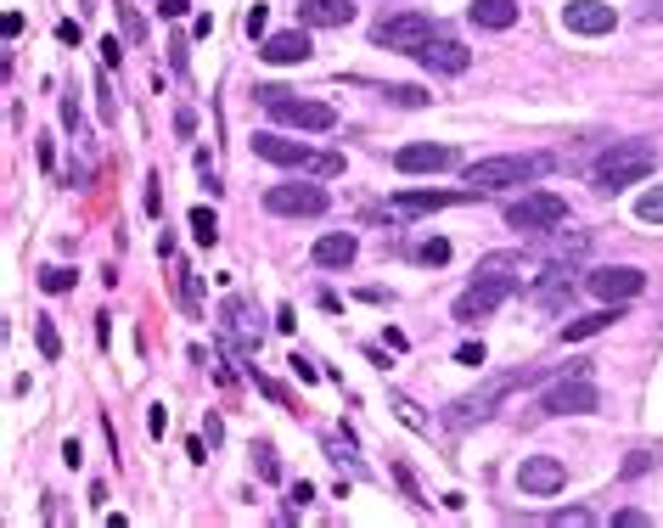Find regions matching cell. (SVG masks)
<instances>
[{"mask_svg": "<svg viewBox=\"0 0 663 528\" xmlns=\"http://www.w3.org/2000/svg\"><path fill=\"white\" fill-rule=\"evenodd\" d=\"M551 153H501V158H479L467 169V186L472 191H501V186H529L540 175H551Z\"/></svg>", "mask_w": 663, "mask_h": 528, "instance_id": "6da1fadb", "label": "cell"}, {"mask_svg": "<svg viewBox=\"0 0 663 528\" xmlns=\"http://www.w3.org/2000/svg\"><path fill=\"white\" fill-rule=\"evenodd\" d=\"M658 169V153L647 141H613V153L596 164V191H625V186H641L647 175Z\"/></svg>", "mask_w": 663, "mask_h": 528, "instance_id": "7a4b0ae2", "label": "cell"}, {"mask_svg": "<svg viewBox=\"0 0 663 528\" xmlns=\"http://www.w3.org/2000/svg\"><path fill=\"white\" fill-rule=\"evenodd\" d=\"M254 158L281 164V169H310L315 180L344 175V158H338V153H310L304 141H281V135H270V130H259V135H254Z\"/></svg>", "mask_w": 663, "mask_h": 528, "instance_id": "3957f363", "label": "cell"}, {"mask_svg": "<svg viewBox=\"0 0 663 528\" xmlns=\"http://www.w3.org/2000/svg\"><path fill=\"white\" fill-rule=\"evenodd\" d=\"M512 293H517V276H479V281H472L467 293L456 299V321H461V326H479V321H490Z\"/></svg>", "mask_w": 663, "mask_h": 528, "instance_id": "277c9868", "label": "cell"}, {"mask_svg": "<svg viewBox=\"0 0 663 528\" xmlns=\"http://www.w3.org/2000/svg\"><path fill=\"white\" fill-rule=\"evenodd\" d=\"M562 220H568V203L557 198V191H529V198H517V203L506 209V225H512V231H535V236L557 231Z\"/></svg>", "mask_w": 663, "mask_h": 528, "instance_id": "5b68a950", "label": "cell"}, {"mask_svg": "<svg viewBox=\"0 0 663 528\" xmlns=\"http://www.w3.org/2000/svg\"><path fill=\"white\" fill-rule=\"evenodd\" d=\"M265 209L281 220H315V214H326V191L315 180H288V186L265 191Z\"/></svg>", "mask_w": 663, "mask_h": 528, "instance_id": "8992f818", "label": "cell"}, {"mask_svg": "<svg viewBox=\"0 0 663 528\" xmlns=\"http://www.w3.org/2000/svg\"><path fill=\"white\" fill-rule=\"evenodd\" d=\"M434 40V18L428 12H394V18H383L377 23V45H383V52H422V45Z\"/></svg>", "mask_w": 663, "mask_h": 528, "instance_id": "52a82bcc", "label": "cell"}, {"mask_svg": "<svg viewBox=\"0 0 663 528\" xmlns=\"http://www.w3.org/2000/svg\"><path fill=\"white\" fill-rule=\"evenodd\" d=\"M524 382H535V371H506V377H495V382H484L479 394H467V400H456V416H450V427H467V422H484L512 389H524Z\"/></svg>", "mask_w": 663, "mask_h": 528, "instance_id": "ba28073f", "label": "cell"}, {"mask_svg": "<svg viewBox=\"0 0 663 528\" xmlns=\"http://www.w3.org/2000/svg\"><path fill=\"white\" fill-rule=\"evenodd\" d=\"M585 287H591L602 304H630V299H641L647 270H636V265H602V270L585 276Z\"/></svg>", "mask_w": 663, "mask_h": 528, "instance_id": "9c48e42d", "label": "cell"}, {"mask_svg": "<svg viewBox=\"0 0 663 528\" xmlns=\"http://www.w3.org/2000/svg\"><path fill=\"white\" fill-rule=\"evenodd\" d=\"M596 405H602L596 382H591V377H574V371H568V377L557 382V389L540 400V411H546V416H585V411H596Z\"/></svg>", "mask_w": 663, "mask_h": 528, "instance_id": "30bf717a", "label": "cell"}, {"mask_svg": "<svg viewBox=\"0 0 663 528\" xmlns=\"http://www.w3.org/2000/svg\"><path fill=\"white\" fill-rule=\"evenodd\" d=\"M456 164H461V153L445 147V141H411V147L394 153L400 175H439V169H456Z\"/></svg>", "mask_w": 663, "mask_h": 528, "instance_id": "8fae6325", "label": "cell"}, {"mask_svg": "<svg viewBox=\"0 0 663 528\" xmlns=\"http://www.w3.org/2000/svg\"><path fill=\"white\" fill-rule=\"evenodd\" d=\"M568 484V467L557 456H524V467H517V490L524 495H557Z\"/></svg>", "mask_w": 663, "mask_h": 528, "instance_id": "7c38bea8", "label": "cell"}, {"mask_svg": "<svg viewBox=\"0 0 663 528\" xmlns=\"http://www.w3.org/2000/svg\"><path fill=\"white\" fill-rule=\"evenodd\" d=\"M613 23H619V12H613L607 0H568L562 7L568 34H613Z\"/></svg>", "mask_w": 663, "mask_h": 528, "instance_id": "4fadbf2b", "label": "cell"}, {"mask_svg": "<svg viewBox=\"0 0 663 528\" xmlns=\"http://www.w3.org/2000/svg\"><path fill=\"white\" fill-rule=\"evenodd\" d=\"M265 113H270V119H281V124H293V130H332V124H338V113H332L326 102H293V96L270 102Z\"/></svg>", "mask_w": 663, "mask_h": 528, "instance_id": "5bb4252c", "label": "cell"}, {"mask_svg": "<svg viewBox=\"0 0 663 528\" xmlns=\"http://www.w3.org/2000/svg\"><path fill=\"white\" fill-rule=\"evenodd\" d=\"M416 63H422V68H434V74H467V68H472V52H467L461 40H445V34H434V40H428V45H422V52H416Z\"/></svg>", "mask_w": 663, "mask_h": 528, "instance_id": "9a60e30c", "label": "cell"}, {"mask_svg": "<svg viewBox=\"0 0 663 528\" xmlns=\"http://www.w3.org/2000/svg\"><path fill=\"white\" fill-rule=\"evenodd\" d=\"M259 57L270 68H299V63H310V34L304 29H281V34H270L259 45Z\"/></svg>", "mask_w": 663, "mask_h": 528, "instance_id": "2e32d148", "label": "cell"}, {"mask_svg": "<svg viewBox=\"0 0 663 528\" xmlns=\"http://www.w3.org/2000/svg\"><path fill=\"white\" fill-rule=\"evenodd\" d=\"M574 276H580V270H574V265H562V259L546 265L540 281H535V304H540V310H562L568 299H574Z\"/></svg>", "mask_w": 663, "mask_h": 528, "instance_id": "e0dca14e", "label": "cell"}, {"mask_svg": "<svg viewBox=\"0 0 663 528\" xmlns=\"http://www.w3.org/2000/svg\"><path fill=\"white\" fill-rule=\"evenodd\" d=\"M299 23L304 29H344V23H355V0H299Z\"/></svg>", "mask_w": 663, "mask_h": 528, "instance_id": "ac0fdd59", "label": "cell"}, {"mask_svg": "<svg viewBox=\"0 0 663 528\" xmlns=\"http://www.w3.org/2000/svg\"><path fill=\"white\" fill-rule=\"evenodd\" d=\"M467 198H479V191H400L394 209L400 214H434V209H450V203H467Z\"/></svg>", "mask_w": 663, "mask_h": 528, "instance_id": "d6986e66", "label": "cell"}, {"mask_svg": "<svg viewBox=\"0 0 663 528\" xmlns=\"http://www.w3.org/2000/svg\"><path fill=\"white\" fill-rule=\"evenodd\" d=\"M355 254H360V243H355L349 231H326L321 243H315V265H321V270H349Z\"/></svg>", "mask_w": 663, "mask_h": 528, "instance_id": "ffe728a7", "label": "cell"}, {"mask_svg": "<svg viewBox=\"0 0 663 528\" xmlns=\"http://www.w3.org/2000/svg\"><path fill=\"white\" fill-rule=\"evenodd\" d=\"M467 18L479 23V29H495V34H501V29L517 23V0H472Z\"/></svg>", "mask_w": 663, "mask_h": 528, "instance_id": "44dd1931", "label": "cell"}, {"mask_svg": "<svg viewBox=\"0 0 663 528\" xmlns=\"http://www.w3.org/2000/svg\"><path fill=\"white\" fill-rule=\"evenodd\" d=\"M613 321H625V304H613V310H596V315H580V321H568V326H562V344L596 338V332H607Z\"/></svg>", "mask_w": 663, "mask_h": 528, "instance_id": "7402d4cb", "label": "cell"}, {"mask_svg": "<svg viewBox=\"0 0 663 528\" xmlns=\"http://www.w3.org/2000/svg\"><path fill=\"white\" fill-rule=\"evenodd\" d=\"M192 236H198L203 248H214V243H220V220H214L209 209H198V214H192Z\"/></svg>", "mask_w": 663, "mask_h": 528, "instance_id": "603a6c76", "label": "cell"}, {"mask_svg": "<svg viewBox=\"0 0 663 528\" xmlns=\"http://www.w3.org/2000/svg\"><path fill=\"white\" fill-rule=\"evenodd\" d=\"M40 287H45V293H68V287H74V270L45 265V270H40Z\"/></svg>", "mask_w": 663, "mask_h": 528, "instance_id": "cb8c5ba5", "label": "cell"}, {"mask_svg": "<svg viewBox=\"0 0 663 528\" xmlns=\"http://www.w3.org/2000/svg\"><path fill=\"white\" fill-rule=\"evenodd\" d=\"M636 214H641L647 225H663V186H658V191H641V203H636Z\"/></svg>", "mask_w": 663, "mask_h": 528, "instance_id": "d4e9b609", "label": "cell"}, {"mask_svg": "<svg viewBox=\"0 0 663 528\" xmlns=\"http://www.w3.org/2000/svg\"><path fill=\"white\" fill-rule=\"evenodd\" d=\"M34 338H40V355H45V360H57V355H63V338H57V326H52V321H40V326H34Z\"/></svg>", "mask_w": 663, "mask_h": 528, "instance_id": "484cf974", "label": "cell"}, {"mask_svg": "<svg viewBox=\"0 0 663 528\" xmlns=\"http://www.w3.org/2000/svg\"><path fill=\"white\" fill-rule=\"evenodd\" d=\"M517 265H524L517 254H484V259H479V276H506V270H517Z\"/></svg>", "mask_w": 663, "mask_h": 528, "instance_id": "4316f807", "label": "cell"}, {"mask_svg": "<svg viewBox=\"0 0 663 528\" xmlns=\"http://www.w3.org/2000/svg\"><path fill=\"white\" fill-rule=\"evenodd\" d=\"M445 259H450V243H445V236H434V243L416 248V265H445Z\"/></svg>", "mask_w": 663, "mask_h": 528, "instance_id": "83f0119b", "label": "cell"}, {"mask_svg": "<svg viewBox=\"0 0 663 528\" xmlns=\"http://www.w3.org/2000/svg\"><path fill=\"white\" fill-rule=\"evenodd\" d=\"M389 96H394L400 108H422V102H428V90H416V85H394Z\"/></svg>", "mask_w": 663, "mask_h": 528, "instance_id": "f1b7e54d", "label": "cell"}, {"mask_svg": "<svg viewBox=\"0 0 663 528\" xmlns=\"http://www.w3.org/2000/svg\"><path fill=\"white\" fill-rule=\"evenodd\" d=\"M259 478H265V484H276V478H281V467H276V450H270V445H259Z\"/></svg>", "mask_w": 663, "mask_h": 528, "instance_id": "f546056e", "label": "cell"}, {"mask_svg": "<svg viewBox=\"0 0 663 528\" xmlns=\"http://www.w3.org/2000/svg\"><path fill=\"white\" fill-rule=\"evenodd\" d=\"M647 467H652V450H636V456L625 461V478H641Z\"/></svg>", "mask_w": 663, "mask_h": 528, "instance_id": "4dcf8cb0", "label": "cell"}, {"mask_svg": "<svg viewBox=\"0 0 663 528\" xmlns=\"http://www.w3.org/2000/svg\"><path fill=\"white\" fill-rule=\"evenodd\" d=\"M456 360H461V366H484V344H461Z\"/></svg>", "mask_w": 663, "mask_h": 528, "instance_id": "1f68e13d", "label": "cell"}, {"mask_svg": "<svg viewBox=\"0 0 663 528\" xmlns=\"http://www.w3.org/2000/svg\"><path fill=\"white\" fill-rule=\"evenodd\" d=\"M265 23H270L265 7H248V34H265Z\"/></svg>", "mask_w": 663, "mask_h": 528, "instance_id": "d6a6232c", "label": "cell"}, {"mask_svg": "<svg viewBox=\"0 0 663 528\" xmlns=\"http://www.w3.org/2000/svg\"><path fill=\"white\" fill-rule=\"evenodd\" d=\"M613 523H619V528H641V523H647V512H619Z\"/></svg>", "mask_w": 663, "mask_h": 528, "instance_id": "836d02e7", "label": "cell"}, {"mask_svg": "<svg viewBox=\"0 0 663 528\" xmlns=\"http://www.w3.org/2000/svg\"><path fill=\"white\" fill-rule=\"evenodd\" d=\"M186 12V0H164V18H180Z\"/></svg>", "mask_w": 663, "mask_h": 528, "instance_id": "e575fe53", "label": "cell"}]
</instances>
